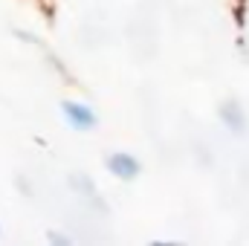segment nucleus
Masks as SVG:
<instances>
[{
    "label": "nucleus",
    "instance_id": "1",
    "mask_svg": "<svg viewBox=\"0 0 249 246\" xmlns=\"http://www.w3.org/2000/svg\"><path fill=\"white\" fill-rule=\"evenodd\" d=\"M61 113L67 124L72 127V130H93L96 127V113H93V107H87L84 102H64L61 105Z\"/></svg>",
    "mask_w": 249,
    "mask_h": 246
},
{
    "label": "nucleus",
    "instance_id": "3",
    "mask_svg": "<svg viewBox=\"0 0 249 246\" xmlns=\"http://www.w3.org/2000/svg\"><path fill=\"white\" fill-rule=\"evenodd\" d=\"M220 119H223V124H226L232 133H244V130H247V116H244V110H241L238 102H226V105L220 107Z\"/></svg>",
    "mask_w": 249,
    "mask_h": 246
},
{
    "label": "nucleus",
    "instance_id": "4",
    "mask_svg": "<svg viewBox=\"0 0 249 246\" xmlns=\"http://www.w3.org/2000/svg\"><path fill=\"white\" fill-rule=\"evenodd\" d=\"M50 241H53V244H70L64 235H55V232H50Z\"/></svg>",
    "mask_w": 249,
    "mask_h": 246
},
{
    "label": "nucleus",
    "instance_id": "2",
    "mask_svg": "<svg viewBox=\"0 0 249 246\" xmlns=\"http://www.w3.org/2000/svg\"><path fill=\"white\" fill-rule=\"evenodd\" d=\"M107 171L116 177V180H136L139 177V159L130 157V154H110L107 157Z\"/></svg>",
    "mask_w": 249,
    "mask_h": 246
}]
</instances>
